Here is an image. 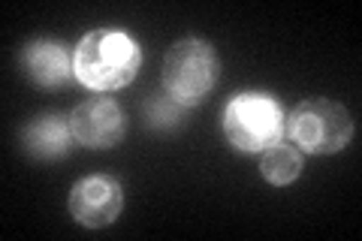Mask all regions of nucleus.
<instances>
[{"label":"nucleus","instance_id":"nucleus-1","mask_svg":"<svg viewBox=\"0 0 362 241\" xmlns=\"http://www.w3.org/2000/svg\"><path fill=\"white\" fill-rule=\"evenodd\" d=\"M142 70V49L127 30L97 28L85 33L73 49L76 82L97 94H112L133 85Z\"/></svg>","mask_w":362,"mask_h":241},{"label":"nucleus","instance_id":"nucleus-2","mask_svg":"<svg viewBox=\"0 0 362 241\" xmlns=\"http://www.w3.org/2000/svg\"><path fill=\"white\" fill-rule=\"evenodd\" d=\"M284 136L302 154H338L354 142L356 124L344 102L332 97H308L287 112Z\"/></svg>","mask_w":362,"mask_h":241},{"label":"nucleus","instance_id":"nucleus-3","mask_svg":"<svg viewBox=\"0 0 362 241\" xmlns=\"http://www.w3.org/2000/svg\"><path fill=\"white\" fill-rule=\"evenodd\" d=\"M221 78V54L209 40L185 37L173 42L163 54L160 88L178 106L197 109L206 102Z\"/></svg>","mask_w":362,"mask_h":241},{"label":"nucleus","instance_id":"nucleus-4","mask_svg":"<svg viewBox=\"0 0 362 241\" xmlns=\"http://www.w3.org/2000/svg\"><path fill=\"white\" fill-rule=\"evenodd\" d=\"M287 112L278 97L263 90H242L223 106V139L242 154H259L284 139Z\"/></svg>","mask_w":362,"mask_h":241},{"label":"nucleus","instance_id":"nucleus-5","mask_svg":"<svg viewBox=\"0 0 362 241\" xmlns=\"http://www.w3.org/2000/svg\"><path fill=\"white\" fill-rule=\"evenodd\" d=\"M66 208L78 226L106 229L124 211V187L112 175H85L73 184Z\"/></svg>","mask_w":362,"mask_h":241},{"label":"nucleus","instance_id":"nucleus-6","mask_svg":"<svg viewBox=\"0 0 362 241\" xmlns=\"http://www.w3.org/2000/svg\"><path fill=\"white\" fill-rule=\"evenodd\" d=\"M76 145H85L90 151H106L118 148L127 133V118L124 109L109 97H90L66 114Z\"/></svg>","mask_w":362,"mask_h":241},{"label":"nucleus","instance_id":"nucleus-7","mask_svg":"<svg viewBox=\"0 0 362 241\" xmlns=\"http://www.w3.org/2000/svg\"><path fill=\"white\" fill-rule=\"evenodd\" d=\"M21 73L28 76L30 85L42 90L66 88L76 78L73 73V52L64 42L54 40H37L21 49Z\"/></svg>","mask_w":362,"mask_h":241},{"label":"nucleus","instance_id":"nucleus-8","mask_svg":"<svg viewBox=\"0 0 362 241\" xmlns=\"http://www.w3.org/2000/svg\"><path fill=\"white\" fill-rule=\"evenodd\" d=\"M73 142L76 139L70 130V118H64V114H40V118H33L21 130V148H25V154L33 160H42V163L66 157Z\"/></svg>","mask_w":362,"mask_h":241},{"label":"nucleus","instance_id":"nucleus-9","mask_svg":"<svg viewBox=\"0 0 362 241\" xmlns=\"http://www.w3.org/2000/svg\"><path fill=\"white\" fill-rule=\"evenodd\" d=\"M305 172V154L296 145H278L259 151V175H263L272 187H290L293 181H299Z\"/></svg>","mask_w":362,"mask_h":241},{"label":"nucleus","instance_id":"nucleus-10","mask_svg":"<svg viewBox=\"0 0 362 241\" xmlns=\"http://www.w3.org/2000/svg\"><path fill=\"white\" fill-rule=\"evenodd\" d=\"M187 109L178 106V102L166 94V90H160L157 97H151L148 102H145V121L151 124V127H178L181 124V114H185Z\"/></svg>","mask_w":362,"mask_h":241}]
</instances>
